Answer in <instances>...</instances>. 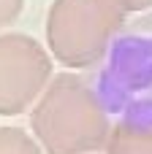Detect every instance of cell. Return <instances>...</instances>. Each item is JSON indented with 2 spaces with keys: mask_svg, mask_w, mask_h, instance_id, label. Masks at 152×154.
Listing matches in <instances>:
<instances>
[{
  "mask_svg": "<svg viewBox=\"0 0 152 154\" xmlns=\"http://www.w3.org/2000/svg\"><path fill=\"white\" fill-rule=\"evenodd\" d=\"M122 22L125 11L114 0H54L46 16V46L65 68H90L103 60Z\"/></svg>",
  "mask_w": 152,
  "mask_h": 154,
  "instance_id": "7a4b0ae2",
  "label": "cell"
},
{
  "mask_svg": "<svg viewBox=\"0 0 152 154\" xmlns=\"http://www.w3.org/2000/svg\"><path fill=\"white\" fill-rule=\"evenodd\" d=\"M0 154H44L35 135L19 127H0Z\"/></svg>",
  "mask_w": 152,
  "mask_h": 154,
  "instance_id": "5b68a950",
  "label": "cell"
},
{
  "mask_svg": "<svg viewBox=\"0 0 152 154\" xmlns=\"http://www.w3.org/2000/svg\"><path fill=\"white\" fill-rule=\"evenodd\" d=\"M30 127L44 154H92L106 149L112 135L101 97L76 73L49 81L30 111Z\"/></svg>",
  "mask_w": 152,
  "mask_h": 154,
  "instance_id": "6da1fadb",
  "label": "cell"
},
{
  "mask_svg": "<svg viewBox=\"0 0 152 154\" xmlns=\"http://www.w3.org/2000/svg\"><path fill=\"white\" fill-rule=\"evenodd\" d=\"M106 154H152V127L144 125H114L109 143H106Z\"/></svg>",
  "mask_w": 152,
  "mask_h": 154,
  "instance_id": "277c9868",
  "label": "cell"
},
{
  "mask_svg": "<svg viewBox=\"0 0 152 154\" xmlns=\"http://www.w3.org/2000/svg\"><path fill=\"white\" fill-rule=\"evenodd\" d=\"M24 8V0H0V27L11 24Z\"/></svg>",
  "mask_w": 152,
  "mask_h": 154,
  "instance_id": "8992f818",
  "label": "cell"
},
{
  "mask_svg": "<svg viewBox=\"0 0 152 154\" xmlns=\"http://www.w3.org/2000/svg\"><path fill=\"white\" fill-rule=\"evenodd\" d=\"M125 14H133V11H147L152 8V0H114Z\"/></svg>",
  "mask_w": 152,
  "mask_h": 154,
  "instance_id": "52a82bcc",
  "label": "cell"
},
{
  "mask_svg": "<svg viewBox=\"0 0 152 154\" xmlns=\"http://www.w3.org/2000/svg\"><path fill=\"white\" fill-rule=\"evenodd\" d=\"M52 81V57L22 32L0 35V116H16L38 103Z\"/></svg>",
  "mask_w": 152,
  "mask_h": 154,
  "instance_id": "3957f363",
  "label": "cell"
}]
</instances>
